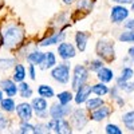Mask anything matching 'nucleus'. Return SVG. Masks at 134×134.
I'll return each instance as SVG.
<instances>
[{
    "mask_svg": "<svg viewBox=\"0 0 134 134\" xmlns=\"http://www.w3.org/2000/svg\"><path fill=\"white\" fill-rule=\"evenodd\" d=\"M76 7L78 9H82V11H90L93 8V2L91 0H78Z\"/></svg>",
    "mask_w": 134,
    "mask_h": 134,
    "instance_id": "f704fd0d",
    "label": "nucleus"
},
{
    "mask_svg": "<svg viewBox=\"0 0 134 134\" xmlns=\"http://www.w3.org/2000/svg\"><path fill=\"white\" fill-rule=\"evenodd\" d=\"M133 90H134V82H133Z\"/></svg>",
    "mask_w": 134,
    "mask_h": 134,
    "instance_id": "de8ad7c7",
    "label": "nucleus"
},
{
    "mask_svg": "<svg viewBox=\"0 0 134 134\" xmlns=\"http://www.w3.org/2000/svg\"><path fill=\"white\" fill-rule=\"evenodd\" d=\"M4 98V93H3V90L0 88V102H2V99Z\"/></svg>",
    "mask_w": 134,
    "mask_h": 134,
    "instance_id": "a18cd8bd",
    "label": "nucleus"
},
{
    "mask_svg": "<svg viewBox=\"0 0 134 134\" xmlns=\"http://www.w3.org/2000/svg\"><path fill=\"white\" fill-rule=\"evenodd\" d=\"M91 90H93V93H94L95 95H98V97H105V95L109 94L110 88L106 86V83L99 82V83H95V85L91 86Z\"/></svg>",
    "mask_w": 134,
    "mask_h": 134,
    "instance_id": "393cba45",
    "label": "nucleus"
},
{
    "mask_svg": "<svg viewBox=\"0 0 134 134\" xmlns=\"http://www.w3.org/2000/svg\"><path fill=\"white\" fill-rule=\"evenodd\" d=\"M0 110L3 111V113H14L16 110V102L12 97H7V98H3L2 102H0Z\"/></svg>",
    "mask_w": 134,
    "mask_h": 134,
    "instance_id": "aec40b11",
    "label": "nucleus"
},
{
    "mask_svg": "<svg viewBox=\"0 0 134 134\" xmlns=\"http://www.w3.org/2000/svg\"><path fill=\"white\" fill-rule=\"evenodd\" d=\"M88 118L87 117V113H86V109H75L72 110V113L70 114V124L74 129L76 130H82L88 122Z\"/></svg>",
    "mask_w": 134,
    "mask_h": 134,
    "instance_id": "0eeeda50",
    "label": "nucleus"
},
{
    "mask_svg": "<svg viewBox=\"0 0 134 134\" xmlns=\"http://www.w3.org/2000/svg\"><path fill=\"white\" fill-rule=\"evenodd\" d=\"M31 106L34 109V113L35 115L43 121V119H47L48 118V103H47V99L43 98V97H36L31 100Z\"/></svg>",
    "mask_w": 134,
    "mask_h": 134,
    "instance_id": "423d86ee",
    "label": "nucleus"
},
{
    "mask_svg": "<svg viewBox=\"0 0 134 134\" xmlns=\"http://www.w3.org/2000/svg\"><path fill=\"white\" fill-rule=\"evenodd\" d=\"M87 79H88V69H86V66L83 64H76L72 72L71 88L74 91H76L81 86H83L87 82Z\"/></svg>",
    "mask_w": 134,
    "mask_h": 134,
    "instance_id": "39448f33",
    "label": "nucleus"
},
{
    "mask_svg": "<svg viewBox=\"0 0 134 134\" xmlns=\"http://www.w3.org/2000/svg\"><path fill=\"white\" fill-rule=\"evenodd\" d=\"M72 113V107L70 105H62L59 102L54 103L48 109L50 118H66Z\"/></svg>",
    "mask_w": 134,
    "mask_h": 134,
    "instance_id": "1a4fd4ad",
    "label": "nucleus"
},
{
    "mask_svg": "<svg viewBox=\"0 0 134 134\" xmlns=\"http://www.w3.org/2000/svg\"><path fill=\"white\" fill-rule=\"evenodd\" d=\"M19 133L21 134H31V133H35V125L30 124V121H20V125H19Z\"/></svg>",
    "mask_w": 134,
    "mask_h": 134,
    "instance_id": "c756f323",
    "label": "nucleus"
},
{
    "mask_svg": "<svg viewBox=\"0 0 134 134\" xmlns=\"http://www.w3.org/2000/svg\"><path fill=\"white\" fill-rule=\"evenodd\" d=\"M127 52H129L127 55H129V57H130V59H131V62L134 63V46H131V47L129 48V51H127Z\"/></svg>",
    "mask_w": 134,
    "mask_h": 134,
    "instance_id": "37998d69",
    "label": "nucleus"
},
{
    "mask_svg": "<svg viewBox=\"0 0 134 134\" xmlns=\"http://www.w3.org/2000/svg\"><path fill=\"white\" fill-rule=\"evenodd\" d=\"M0 88L3 90V93L7 97H16L19 94V87L18 83L12 79V78H4L0 81Z\"/></svg>",
    "mask_w": 134,
    "mask_h": 134,
    "instance_id": "9d476101",
    "label": "nucleus"
},
{
    "mask_svg": "<svg viewBox=\"0 0 134 134\" xmlns=\"http://www.w3.org/2000/svg\"><path fill=\"white\" fill-rule=\"evenodd\" d=\"M70 69H71L70 63L67 60H64L63 63L52 67L51 78L54 81H57L58 83H60V85H67L69 81H70Z\"/></svg>",
    "mask_w": 134,
    "mask_h": 134,
    "instance_id": "7ed1b4c3",
    "label": "nucleus"
},
{
    "mask_svg": "<svg viewBox=\"0 0 134 134\" xmlns=\"http://www.w3.org/2000/svg\"><path fill=\"white\" fill-rule=\"evenodd\" d=\"M64 38H66V32L64 31H58V32L52 34L51 36L40 40L39 46L40 47H48V46H52V44H59L60 42L64 40Z\"/></svg>",
    "mask_w": 134,
    "mask_h": 134,
    "instance_id": "2eb2a0df",
    "label": "nucleus"
},
{
    "mask_svg": "<svg viewBox=\"0 0 134 134\" xmlns=\"http://www.w3.org/2000/svg\"><path fill=\"white\" fill-rule=\"evenodd\" d=\"M115 85L118 86V88L121 91H125V93H133V83L130 81H125V79H122L121 76H118L117 79H115Z\"/></svg>",
    "mask_w": 134,
    "mask_h": 134,
    "instance_id": "a878e982",
    "label": "nucleus"
},
{
    "mask_svg": "<svg viewBox=\"0 0 134 134\" xmlns=\"http://www.w3.org/2000/svg\"><path fill=\"white\" fill-rule=\"evenodd\" d=\"M105 131L107 134H122V129H119V126L114 125V124H109L105 127Z\"/></svg>",
    "mask_w": 134,
    "mask_h": 134,
    "instance_id": "e433bc0d",
    "label": "nucleus"
},
{
    "mask_svg": "<svg viewBox=\"0 0 134 134\" xmlns=\"http://www.w3.org/2000/svg\"><path fill=\"white\" fill-rule=\"evenodd\" d=\"M97 78L99 82H103V83H109L114 79V72L111 69H109V67H102V69H99L97 71Z\"/></svg>",
    "mask_w": 134,
    "mask_h": 134,
    "instance_id": "a211bd4d",
    "label": "nucleus"
},
{
    "mask_svg": "<svg viewBox=\"0 0 134 134\" xmlns=\"http://www.w3.org/2000/svg\"><path fill=\"white\" fill-rule=\"evenodd\" d=\"M118 40L122 43H130L134 44V30H125L119 34Z\"/></svg>",
    "mask_w": 134,
    "mask_h": 134,
    "instance_id": "cd10ccee",
    "label": "nucleus"
},
{
    "mask_svg": "<svg viewBox=\"0 0 134 134\" xmlns=\"http://www.w3.org/2000/svg\"><path fill=\"white\" fill-rule=\"evenodd\" d=\"M38 94L40 97H43V98H46V99H51L55 95L54 88L51 86H48V85H40L38 87Z\"/></svg>",
    "mask_w": 134,
    "mask_h": 134,
    "instance_id": "bb28decb",
    "label": "nucleus"
},
{
    "mask_svg": "<svg viewBox=\"0 0 134 134\" xmlns=\"http://www.w3.org/2000/svg\"><path fill=\"white\" fill-rule=\"evenodd\" d=\"M27 76V70L26 67L21 64V63H16L14 66V74H12V79L16 82V83H20L26 79Z\"/></svg>",
    "mask_w": 134,
    "mask_h": 134,
    "instance_id": "6ab92c4d",
    "label": "nucleus"
},
{
    "mask_svg": "<svg viewBox=\"0 0 134 134\" xmlns=\"http://www.w3.org/2000/svg\"><path fill=\"white\" fill-rule=\"evenodd\" d=\"M111 114V109H110V106H107V105H102V106H99L98 109H95V110H91V113H90V118L91 121H94V122H102L103 119H106V118H109V115Z\"/></svg>",
    "mask_w": 134,
    "mask_h": 134,
    "instance_id": "ddd939ff",
    "label": "nucleus"
},
{
    "mask_svg": "<svg viewBox=\"0 0 134 134\" xmlns=\"http://www.w3.org/2000/svg\"><path fill=\"white\" fill-rule=\"evenodd\" d=\"M18 87H19V97H20V98L30 99V98L32 97V94H34L32 88H31V86H30L28 83H26L24 81L20 82V83H18Z\"/></svg>",
    "mask_w": 134,
    "mask_h": 134,
    "instance_id": "5701e85b",
    "label": "nucleus"
},
{
    "mask_svg": "<svg viewBox=\"0 0 134 134\" xmlns=\"http://www.w3.org/2000/svg\"><path fill=\"white\" fill-rule=\"evenodd\" d=\"M121 119H122V124H124L125 129H127L129 131L134 133V110L125 113Z\"/></svg>",
    "mask_w": 134,
    "mask_h": 134,
    "instance_id": "412c9836",
    "label": "nucleus"
},
{
    "mask_svg": "<svg viewBox=\"0 0 134 134\" xmlns=\"http://www.w3.org/2000/svg\"><path fill=\"white\" fill-rule=\"evenodd\" d=\"M42 133H50V129L47 126V122H38L35 125V134H42Z\"/></svg>",
    "mask_w": 134,
    "mask_h": 134,
    "instance_id": "c9c22d12",
    "label": "nucleus"
},
{
    "mask_svg": "<svg viewBox=\"0 0 134 134\" xmlns=\"http://www.w3.org/2000/svg\"><path fill=\"white\" fill-rule=\"evenodd\" d=\"M55 66H57V55L52 51L46 52V58H44V62L40 66V69L42 70H48V69H52Z\"/></svg>",
    "mask_w": 134,
    "mask_h": 134,
    "instance_id": "4be33fe9",
    "label": "nucleus"
},
{
    "mask_svg": "<svg viewBox=\"0 0 134 134\" xmlns=\"http://www.w3.org/2000/svg\"><path fill=\"white\" fill-rule=\"evenodd\" d=\"M111 2H114L117 4H131L134 0H111Z\"/></svg>",
    "mask_w": 134,
    "mask_h": 134,
    "instance_id": "a19ab883",
    "label": "nucleus"
},
{
    "mask_svg": "<svg viewBox=\"0 0 134 134\" xmlns=\"http://www.w3.org/2000/svg\"><path fill=\"white\" fill-rule=\"evenodd\" d=\"M44 58H46V52H42L39 50H34V51H31L26 55V59L30 64H35V66H39V67L43 64Z\"/></svg>",
    "mask_w": 134,
    "mask_h": 134,
    "instance_id": "dca6fc26",
    "label": "nucleus"
},
{
    "mask_svg": "<svg viewBox=\"0 0 134 134\" xmlns=\"http://www.w3.org/2000/svg\"><path fill=\"white\" fill-rule=\"evenodd\" d=\"M105 105V100L102 99V97H95V98H88L86 100V110L91 111V110H95L98 109L99 106Z\"/></svg>",
    "mask_w": 134,
    "mask_h": 134,
    "instance_id": "b1692460",
    "label": "nucleus"
},
{
    "mask_svg": "<svg viewBox=\"0 0 134 134\" xmlns=\"http://www.w3.org/2000/svg\"><path fill=\"white\" fill-rule=\"evenodd\" d=\"M28 75H30V78L32 81H35L36 79V72H35V64H30L28 66Z\"/></svg>",
    "mask_w": 134,
    "mask_h": 134,
    "instance_id": "58836bf2",
    "label": "nucleus"
},
{
    "mask_svg": "<svg viewBox=\"0 0 134 134\" xmlns=\"http://www.w3.org/2000/svg\"><path fill=\"white\" fill-rule=\"evenodd\" d=\"M16 64L15 58H0V71H8Z\"/></svg>",
    "mask_w": 134,
    "mask_h": 134,
    "instance_id": "c85d7f7f",
    "label": "nucleus"
},
{
    "mask_svg": "<svg viewBox=\"0 0 134 134\" xmlns=\"http://www.w3.org/2000/svg\"><path fill=\"white\" fill-rule=\"evenodd\" d=\"M130 11L124 4H117L110 9V20L113 24H121L129 18Z\"/></svg>",
    "mask_w": 134,
    "mask_h": 134,
    "instance_id": "6e6552de",
    "label": "nucleus"
},
{
    "mask_svg": "<svg viewBox=\"0 0 134 134\" xmlns=\"http://www.w3.org/2000/svg\"><path fill=\"white\" fill-rule=\"evenodd\" d=\"M115 103H117L119 107H124V105H125V99L122 98V97H119L118 99H115Z\"/></svg>",
    "mask_w": 134,
    "mask_h": 134,
    "instance_id": "79ce46f5",
    "label": "nucleus"
},
{
    "mask_svg": "<svg viewBox=\"0 0 134 134\" xmlns=\"http://www.w3.org/2000/svg\"><path fill=\"white\" fill-rule=\"evenodd\" d=\"M24 30L18 23L7 24L0 32V47H5L7 50L15 48L23 42Z\"/></svg>",
    "mask_w": 134,
    "mask_h": 134,
    "instance_id": "f257e3e1",
    "label": "nucleus"
},
{
    "mask_svg": "<svg viewBox=\"0 0 134 134\" xmlns=\"http://www.w3.org/2000/svg\"><path fill=\"white\" fill-rule=\"evenodd\" d=\"M126 30H134V19H129L126 23H125V26H124Z\"/></svg>",
    "mask_w": 134,
    "mask_h": 134,
    "instance_id": "ea45409f",
    "label": "nucleus"
},
{
    "mask_svg": "<svg viewBox=\"0 0 134 134\" xmlns=\"http://www.w3.org/2000/svg\"><path fill=\"white\" fill-rule=\"evenodd\" d=\"M119 88H118V86L115 85V86H113L110 88V91H109V94H110V99H113V100H115V99H118L119 97H121V94H119Z\"/></svg>",
    "mask_w": 134,
    "mask_h": 134,
    "instance_id": "4c0bfd02",
    "label": "nucleus"
},
{
    "mask_svg": "<svg viewBox=\"0 0 134 134\" xmlns=\"http://www.w3.org/2000/svg\"><path fill=\"white\" fill-rule=\"evenodd\" d=\"M58 54L63 60H69L76 55V50L71 43H67L63 40L58 44Z\"/></svg>",
    "mask_w": 134,
    "mask_h": 134,
    "instance_id": "f8f14e48",
    "label": "nucleus"
},
{
    "mask_svg": "<svg viewBox=\"0 0 134 134\" xmlns=\"http://www.w3.org/2000/svg\"><path fill=\"white\" fill-rule=\"evenodd\" d=\"M95 51H97L98 58H100L102 60L111 62V60L115 59L114 42H111V40H106V39L98 40L97 46H95Z\"/></svg>",
    "mask_w": 134,
    "mask_h": 134,
    "instance_id": "f03ea898",
    "label": "nucleus"
},
{
    "mask_svg": "<svg viewBox=\"0 0 134 134\" xmlns=\"http://www.w3.org/2000/svg\"><path fill=\"white\" fill-rule=\"evenodd\" d=\"M105 66V63H103V60L100 59V58H98V59H94V60H91L90 62V64H88V70L90 71H98L99 69H102V67Z\"/></svg>",
    "mask_w": 134,
    "mask_h": 134,
    "instance_id": "72a5a7b5",
    "label": "nucleus"
},
{
    "mask_svg": "<svg viewBox=\"0 0 134 134\" xmlns=\"http://www.w3.org/2000/svg\"><path fill=\"white\" fill-rule=\"evenodd\" d=\"M63 3H64L66 5H70V4L74 3V0H63Z\"/></svg>",
    "mask_w": 134,
    "mask_h": 134,
    "instance_id": "c03bdc74",
    "label": "nucleus"
},
{
    "mask_svg": "<svg viewBox=\"0 0 134 134\" xmlns=\"http://www.w3.org/2000/svg\"><path fill=\"white\" fill-rule=\"evenodd\" d=\"M16 115L19 117L20 121H31L34 115V109L31 103L28 102H21L16 105Z\"/></svg>",
    "mask_w": 134,
    "mask_h": 134,
    "instance_id": "9b49d317",
    "label": "nucleus"
},
{
    "mask_svg": "<svg viewBox=\"0 0 134 134\" xmlns=\"http://www.w3.org/2000/svg\"><path fill=\"white\" fill-rule=\"evenodd\" d=\"M88 38H90V34L83 32V31H78L75 34V44H76V48L81 52H85Z\"/></svg>",
    "mask_w": 134,
    "mask_h": 134,
    "instance_id": "f3484780",
    "label": "nucleus"
},
{
    "mask_svg": "<svg viewBox=\"0 0 134 134\" xmlns=\"http://www.w3.org/2000/svg\"><path fill=\"white\" fill-rule=\"evenodd\" d=\"M93 93L91 90V86L85 83L83 86H81L79 88L76 90V94L74 97V100L76 105H82V103H86V100L88 99V97H90V94Z\"/></svg>",
    "mask_w": 134,
    "mask_h": 134,
    "instance_id": "4468645a",
    "label": "nucleus"
},
{
    "mask_svg": "<svg viewBox=\"0 0 134 134\" xmlns=\"http://www.w3.org/2000/svg\"><path fill=\"white\" fill-rule=\"evenodd\" d=\"M133 76H134V70L131 69L130 66H125L124 69H122V71H121V78L125 79V81H130Z\"/></svg>",
    "mask_w": 134,
    "mask_h": 134,
    "instance_id": "473e14b6",
    "label": "nucleus"
},
{
    "mask_svg": "<svg viewBox=\"0 0 134 134\" xmlns=\"http://www.w3.org/2000/svg\"><path fill=\"white\" fill-rule=\"evenodd\" d=\"M57 98H58L59 103H62V105H70L71 100L74 99V95L70 91H62V93H59L57 95Z\"/></svg>",
    "mask_w": 134,
    "mask_h": 134,
    "instance_id": "7c9ffc66",
    "label": "nucleus"
},
{
    "mask_svg": "<svg viewBox=\"0 0 134 134\" xmlns=\"http://www.w3.org/2000/svg\"><path fill=\"white\" fill-rule=\"evenodd\" d=\"M131 12H134V2L131 3Z\"/></svg>",
    "mask_w": 134,
    "mask_h": 134,
    "instance_id": "49530a36",
    "label": "nucleus"
},
{
    "mask_svg": "<svg viewBox=\"0 0 134 134\" xmlns=\"http://www.w3.org/2000/svg\"><path fill=\"white\" fill-rule=\"evenodd\" d=\"M9 126H11L9 118H7V117L3 114V111L0 110V131H5L7 129H9Z\"/></svg>",
    "mask_w": 134,
    "mask_h": 134,
    "instance_id": "2f4dec72",
    "label": "nucleus"
},
{
    "mask_svg": "<svg viewBox=\"0 0 134 134\" xmlns=\"http://www.w3.org/2000/svg\"><path fill=\"white\" fill-rule=\"evenodd\" d=\"M50 131L57 134H70L72 133V126L66 118H50L47 121Z\"/></svg>",
    "mask_w": 134,
    "mask_h": 134,
    "instance_id": "20e7f679",
    "label": "nucleus"
}]
</instances>
